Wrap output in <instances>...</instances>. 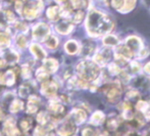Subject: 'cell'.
Segmentation results:
<instances>
[{
  "instance_id": "6da1fadb",
  "label": "cell",
  "mask_w": 150,
  "mask_h": 136,
  "mask_svg": "<svg viewBox=\"0 0 150 136\" xmlns=\"http://www.w3.org/2000/svg\"><path fill=\"white\" fill-rule=\"evenodd\" d=\"M112 21L97 10H92L87 21V29L92 35H101L108 33L112 29Z\"/></svg>"
},
{
  "instance_id": "7a4b0ae2",
  "label": "cell",
  "mask_w": 150,
  "mask_h": 136,
  "mask_svg": "<svg viewBox=\"0 0 150 136\" xmlns=\"http://www.w3.org/2000/svg\"><path fill=\"white\" fill-rule=\"evenodd\" d=\"M78 73L82 79L86 81H92L99 76V69L96 63L92 61H83L77 68Z\"/></svg>"
},
{
  "instance_id": "3957f363",
  "label": "cell",
  "mask_w": 150,
  "mask_h": 136,
  "mask_svg": "<svg viewBox=\"0 0 150 136\" xmlns=\"http://www.w3.org/2000/svg\"><path fill=\"white\" fill-rule=\"evenodd\" d=\"M126 45L130 48L131 51H140V47H141V41L139 38L135 37V36H130L129 38H127V42Z\"/></svg>"
},
{
  "instance_id": "277c9868",
  "label": "cell",
  "mask_w": 150,
  "mask_h": 136,
  "mask_svg": "<svg viewBox=\"0 0 150 136\" xmlns=\"http://www.w3.org/2000/svg\"><path fill=\"white\" fill-rule=\"evenodd\" d=\"M71 120L74 124H81L86 120V113L83 110H76L71 115Z\"/></svg>"
},
{
  "instance_id": "5b68a950",
  "label": "cell",
  "mask_w": 150,
  "mask_h": 136,
  "mask_svg": "<svg viewBox=\"0 0 150 136\" xmlns=\"http://www.w3.org/2000/svg\"><path fill=\"white\" fill-rule=\"evenodd\" d=\"M49 31H50L49 27L46 26L45 24H41L34 29L33 34H34V36L37 38H44L48 33H49Z\"/></svg>"
},
{
  "instance_id": "8992f818",
  "label": "cell",
  "mask_w": 150,
  "mask_h": 136,
  "mask_svg": "<svg viewBox=\"0 0 150 136\" xmlns=\"http://www.w3.org/2000/svg\"><path fill=\"white\" fill-rule=\"evenodd\" d=\"M42 90L48 96H52L56 93L57 90V86H56L55 83L53 82H45L42 85Z\"/></svg>"
},
{
  "instance_id": "52a82bcc",
  "label": "cell",
  "mask_w": 150,
  "mask_h": 136,
  "mask_svg": "<svg viewBox=\"0 0 150 136\" xmlns=\"http://www.w3.org/2000/svg\"><path fill=\"white\" fill-rule=\"evenodd\" d=\"M57 67H58V63L53 58L47 59V61H45V63H44V69H45L47 72H49V73L54 72L56 69H57Z\"/></svg>"
},
{
  "instance_id": "ba28073f",
  "label": "cell",
  "mask_w": 150,
  "mask_h": 136,
  "mask_svg": "<svg viewBox=\"0 0 150 136\" xmlns=\"http://www.w3.org/2000/svg\"><path fill=\"white\" fill-rule=\"evenodd\" d=\"M71 25L67 22H61L56 26V30L59 32L60 34H67L71 31Z\"/></svg>"
},
{
  "instance_id": "9c48e42d",
  "label": "cell",
  "mask_w": 150,
  "mask_h": 136,
  "mask_svg": "<svg viewBox=\"0 0 150 136\" xmlns=\"http://www.w3.org/2000/svg\"><path fill=\"white\" fill-rule=\"evenodd\" d=\"M31 50H32V52L36 55V57H37V58H39V59H43L44 57H45V55H46L45 52L43 51V49H42L39 45H37V44H34V45H32Z\"/></svg>"
},
{
  "instance_id": "30bf717a",
  "label": "cell",
  "mask_w": 150,
  "mask_h": 136,
  "mask_svg": "<svg viewBox=\"0 0 150 136\" xmlns=\"http://www.w3.org/2000/svg\"><path fill=\"white\" fill-rule=\"evenodd\" d=\"M65 50H67L69 54H74L79 50V46H78L77 42L69 41L67 44H65Z\"/></svg>"
},
{
  "instance_id": "8fae6325",
  "label": "cell",
  "mask_w": 150,
  "mask_h": 136,
  "mask_svg": "<svg viewBox=\"0 0 150 136\" xmlns=\"http://www.w3.org/2000/svg\"><path fill=\"white\" fill-rule=\"evenodd\" d=\"M103 43L108 46H115L119 43V39H117V37L115 35H107L106 37L103 39Z\"/></svg>"
},
{
  "instance_id": "7c38bea8",
  "label": "cell",
  "mask_w": 150,
  "mask_h": 136,
  "mask_svg": "<svg viewBox=\"0 0 150 136\" xmlns=\"http://www.w3.org/2000/svg\"><path fill=\"white\" fill-rule=\"evenodd\" d=\"M103 120H104V115L101 112H96L91 119V123L93 125H100V123H102Z\"/></svg>"
},
{
  "instance_id": "4fadbf2b",
  "label": "cell",
  "mask_w": 150,
  "mask_h": 136,
  "mask_svg": "<svg viewBox=\"0 0 150 136\" xmlns=\"http://www.w3.org/2000/svg\"><path fill=\"white\" fill-rule=\"evenodd\" d=\"M127 96V100L128 101H135V100H139V98H140V94H139V92L137 90H130L127 92L126 94Z\"/></svg>"
},
{
  "instance_id": "5bb4252c",
  "label": "cell",
  "mask_w": 150,
  "mask_h": 136,
  "mask_svg": "<svg viewBox=\"0 0 150 136\" xmlns=\"http://www.w3.org/2000/svg\"><path fill=\"white\" fill-rule=\"evenodd\" d=\"M47 16L50 20H56L58 16V8L57 7H50L47 10Z\"/></svg>"
},
{
  "instance_id": "9a60e30c",
  "label": "cell",
  "mask_w": 150,
  "mask_h": 136,
  "mask_svg": "<svg viewBox=\"0 0 150 136\" xmlns=\"http://www.w3.org/2000/svg\"><path fill=\"white\" fill-rule=\"evenodd\" d=\"M16 81V78H14V75L12 72H7L6 75L4 76V83L7 85H12Z\"/></svg>"
},
{
  "instance_id": "2e32d148",
  "label": "cell",
  "mask_w": 150,
  "mask_h": 136,
  "mask_svg": "<svg viewBox=\"0 0 150 136\" xmlns=\"http://www.w3.org/2000/svg\"><path fill=\"white\" fill-rule=\"evenodd\" d=\"M110 3H111V6H112L115 9L120 10V9H122V8L124 7L125 0H111Z\"/></svg>"
},
{
  "instance_id": "e0dca14e",
  "label": "cell",
  "mask_w": 150,
  "mask_h": 136,
  "mask_svg": "<svg viewBox=\"0 0 150 136\" xmlns=\"http://www.w3.org/2000/svg\"><path fill=\"white\" fill-rule=\"evenodd\" d=\"M49 110H51L54 115H60L61 113L63 112V108L59 105H51Z\"/></svg>"
},
{
  "instance_id": "ac0fdd59",
  "label": "cell",
  "mask_w": 150,
  "mask_h": 136,
  "mask_svg": "<svg viewBox=\"0 0 150 136\" xmlns=\"http://www.w3.org/2000/svg\"><path fill=\"white\" fill-rule=\"evenodd\" d=\"M71 4L76 9H81L85 6V0H71Z\"/></svg>"
},
{
  "instance_id": "d6986e66",
  "label": "cell",
  "mask_w": 150,
  "mask_h": 136,
  "mask_svg": "<svg viewBox=\"0 0 150 136\" xmlns=\"http://www.w3.org/2000/svg\"><path fill=\"white\" fill-rule=\"evenodd\" d=\"M31 124H32V119L30 118L23 119V121L21 122V126H22V128L24 129V130H28L31 127Z\"/></svg>"
},
{
  "instance_id": "ffe728a7",
  "label": "cell",
  "mask_w": 150,
  "mask_h": 136,
  "mask_svg": "<svg viewBox=\"0 0 150 136\" xmlns=\"http://www.w3.org/2000/svg\"><path fill=\"white\" fill-rule=\"evenodd\" d=\"M93 50H94V45L91 43H86L83 47V53L86 55H89L90 53H92Z\"/></svg>"
},
{
  "instance_id": "44dd1931",
  "label": "cell",
  "mask_w": 150,
  "mask_h": 136,
  "mask_svg": "<svg viewBox=\"0 0 150 136\" xmlns=\"http://www.w3.org/2000/svg\"><path fill=\"white\" fill-rule=\"evenodd\" d=\"M46 44L48 45V47L55 48L56 46H57V40H56V38H54L53 36H50L47 39V41H46Z\"/></svg>"
},
{
  "instance_id": "7402d4cb",
  "label": "cell",
  "mask_w": 150,
  "mask_h": 136,
  "mask_svg": "<svg viewBox=\"0 0 150 136\" xmlns=\"http://www.w3.org/2000/svg\"><path fill=\"white\" fill-rule=\"evenodd\" d=\"M16 43H18V46H21V47H25L26 46V38H25V36L21 35L18 37V39H16Z\"/></svg>"
},
{
  "instance_id": "603a6c76",
  "label": "cell",
  "mask_w": 150,
  "mask_h": 136,
  "mask_svg": "<svg viewBox=\"0 0 150 136\" xmlns=\"http://www.w3.org/2000/svg\"><path fill=\"white\" fill-rule=\"evenodd\" d=\"M9 42V36L5 33H0V43L7 44Z\"/></svg>"
},
{
  "instance_id": "cb8c5ba5",
  "label": "cell",
  "mask_w": 150,
  "mask_h": 136,
  "mask_svg": "<svg viewBox=\"0 0 150 136\" xmlns=\"http://www.w3.org/2000/svg\"><path fill=\"white\" fill-rule=\"evenodd\" d=\"M83 18H84V11H82V10H78L77 12H76V14H75V22L76 23H80L82 20H83Z\"/></svg>"
},
{
  "instance_id": "d4e9b609",
  "label": "cell",
  "mask_w": 150,
  "mask_h": 136,
  "mask_svg": "<svg viewBox=\"0 0 150 136\" xmlns=\"http://www.w3.org/2000/svg\"><path fill=\"white\" fill-rule=\"evenodd\" d=\"M21 105H22V103H21V101L14 100L13 103L11 105V107H10V110H11V112H18V110H20Z\"/></svg>"
},
{
  "instance_id": "484cf974",
  "label": "cell",
  "mask_w": 150,
  "mask_h": 136,
  "mask_svg": "<svg viewBox=\"0 0 150 136\" xmlns=\"http://www.w3.org/2000/svg\"><path fill=\"white\" fill-rule=\"evenodd\" d=\"M126 9L127 10H131L133 7L135 6V4H136V0H126Z\"/></svg>"
},
{
  "instance_id": "4316f807",
  "label": "cell",
  "mask_w": 150,
  "mask_h": 136,
  "mask_svg": "<svg viewBox=\"0 0 150 136\" xmlns=\"http://www.w3.org/2000/svg\"><path fill=\"white\" fill-rule=\"evenodd\" d=\"M28 113H34L37 110V105H35V103H29L28 105Z\"/></svg>"
},
{
  "instance_id": "83f0119b",
  "label": "cell",
  "mask_w": 150,
  "mask_h": 136,
  "mask_svg": "<svg viewBox=\"0 0 150 136\" xmlns=\"http://www.w3.org/2000/svg\"><path fill=\"white\" fill-rule=\"evenodd\" d=\"M38 121H39L41 124H45L46 123V117H45V114H39L38 116Z\"/></svg>"
},
{
  "instance_id": "f1b7e54d",
  "label": "cell",
  "mask_w": 150,
  "mask_h": 136,
  "mask_svg": "<svg viewBox=\"0 0 150 136\" xmlns=\"http://www.w3.org/2000/svg\"><path fill=\"white\" fill-rule=\"evenodd\" d=\"M94 132H95L94 130H92V129H90V128H87L83 131V135H94L95 134Z\"/></svg>"
},
{
  "instance_id": "f546056e",
  "label": "cell",
  "mask_w": 150,
  "mask_h": 136,
  "mask_svg": "<svg viewBox=\"0 0 150 136\" xmlns=\"http://www.w3.org/2000/svg\"><path fill=\"white\" fill-rule=\"evenodd\" d=\"M144 71H145V73H146V74H149V75H150V63H147V65L145 66Z\"/></svg>"
},
{
  "instance_id": "4dcf8cb0",
  "label": "cell",
  "mask_w": 150,
  "mask_h": 136,
  "mask_svg": "<svg viewBox=\"0 0 150 136\" xmlns=\"http://www.w3.org/2000/svg\"><path fill=\"white\" fill-rule=\"evenodd\" d=\"M2 118H3V114H2V113L0 112V120H1Z\"/></svg>"
},
{
  "instance_id": "1f68e13d",
  "label": "cell",
  "mask_w": 150,
  "mask_h": 136,
  "mask_svg": "<svg viewBox=\"0 0 150 136\" xmlns=\"http://www.w3.org/2000/svg\"><path fill=\"white\" fill-rule=\"evenodd\" d=\"M58 1H62V0H58Z\"/></svg>"
}]
</instances>
